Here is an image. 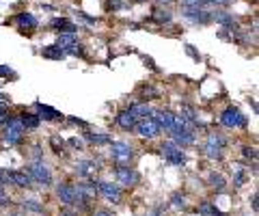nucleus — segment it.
<instances>
[{
	"label": "nucleus",
	"mask_w": 259,
	"mask_h": 216,
	"mask_svg": "<svg viewBox=\"0 0 259 216\" xmlns=\"http://www.w3.org/2000/svg\"><path fill=\"white\" fill-rule=\"evenodd\" d=\"M56 195L61 197L63 203L67 205H80V207H87V199L80 195V190L76 186H71V184H61L59 188H56Z\"/></svg>",
	"instance_id": "f257e3e1"
},
{
	"label": "nucleus",
	"mask_w": 259,
	"mask_h": 216,
	"mask_svg": "<svg viewBox=\"0 0 259 216\" xmlns=\"http://www.w3.org/2000/svg\"><path fill=\"white\" fill-rule=\"evenodd\" d=\"M28 175H30L32 182L41 184V186H50V184H52V173H50V169H48V166L41 162V160H35V162L28 166Z\"/></svg>",
	"instance_id": "f03ea898"
},
{
	"label": "nucleus",
	"mask_w": 259,
	"mask_h": 216,
	"mask_svg": "<svg viewBox=\"0 0 259 216\" xmlns=\"http://www.w3.org/2000/svg\"><path fill=\"white\" fill-rule=\"evenodd\" d=\"M22 139H24V125L20 123V119L5 121V143L7 145H18Z\"/></svg>",
	"instance_id": "7ed1b4c3"
},
{
	"label": "nucleus",
	"mask_w": 259,
	"mask_h": 216,
	"mask_svg": "<svg viewBox=\"0 0 259 216\" xmlns=\"http://www.w3.org/2000/svg\"><path fill=\"white\" fill-rule=\"evenodd\" d=\"M134 130L145 139H153V137H158L160 134V125L156 123V119L153 117H143V119H136Z\"/></svg>",
	"instance_id": "20e7f679"
},
{
	"label": "nucleus",
	"mask_w": 259,
	"mask_h": 216,
	"mask_svg": "<svg viewBox=\"0 0 259 216\" xmlns=\"http://www.w3.org/2000/svg\"><path fill=\"white\" fill-rule=\"evenodd\" d=\"M162 156H164L171 164H184L186 162V154L175 141H168V143L162 145Z\"/></svg>",
	"instance_id": "39448f33"
},
{
	"label": "nucleus",
	"mask_w": 259,
	"mask_h": 216,
	"mask_svg": "<svg viewBox=\"0 0 259 216\" xmlns=\"http://www.w3.org/2000/svg\"><path fill=\"white\" fill-rule=\"evenodd\" d=\"M221 123L225 127H242V125H246V117H242V113L238 108H225L223 110V115H221Z\"/></svg>",
	"instance_id": "423d86ee"
},
{
	"label": "nucleus",
	"mask_w": 259,
	"mask_h": 216,
	"mask_svg": "<svg viewBox=\"0 0 259 216\" xmlns=\"http://www.w3.org/2000/svg\"><path fill=\"white\" fill-rule=\"evenodd\" d=\"M223 149H225V139L221 137V134H209L207 141H205V154H207V158H212V160L223 158Z\"/></svg>",
	"instance_id": "0eeeda50"
},
{
	"label": "nucleus",
	"mask_w": 259,
	"mask_h": 216,
	"mask_svg": "<svg viewBox=\"0 0 259 216\" xmlns=\"http://www.w3.org/2000/svg\"><path fill=\"white\" fill-rule=\"evenodd\" d=\"M110 151H112V160H115V162H119L121 166L130 164V160H132V147H130L127 143H123V141L112 143Z\"/></svg>",
	"instance_id": "6e6552de"
},
{
	"label": "nucleus",
	"mask_w": 259,
	"mask_h": 216,
	"mask_svg": "<svg viewBox=\"0 0 259 216\" xmlns=\"http://www.w3.org/2000/svg\"><path fill=\"white\" fill-rule=\"evenodd\" d=\"M151 115L160 127H164L166 132H173V127H175V115L173 113H168V110H153Z\"/></svg>",
	"instance_id": "1a4fd4ad"
},
{
	"label": "nucleus",
	"mask_w": 259,
	"mask_h": 216,
	"mask_svg": "<svg viewBox=\"0 0 259 216\" xmlns=\"http://www.w3.org/2000/svg\"><path fill=\"white\" fill-rule=\"evenodd\" d=\"M117 180L121 186H134V184H139V173L134 169H127V166H119L117 169Z\"/></svg>",
	"instance_id": "9d476101"
},
{
	"label": "nucleus",
	"mask_w": 259,
	"mask_h": 216,
	"mask_svg": "<svg viewBox=\"0 0 259 216\" xmlns=\"http://www.w3.org/2000/svg\"><path fill=\"white\" fill-rule=\"evenodd\" d=\"M97 188H100V193L110 199L112 203H119L121 201V188L115 186V184H110V182H97Z\"/></svg>",
	"instance_id": "9b49d317"
},
{
	"label": "nucleus",
	"mask_w": 259,
	"mask_h": 216,
	"mask_svg": "<svg viewBox=\"0 0 259 216\" xmlns=\"http://www.w3.org/2000/svg\"><path fill=\"white\" fill-rule=\"evenodd\" d=\"M15 22H18V28L22 30V33L37 28V18L32 13H18L15 15Z\"/></svg>",
	"instance_id": "f8f14e48"
},
{
	"label": "nucleus",
	"mask_w": 259,
	"mask_h": 216,
	"mask_svg": "<svg viewBox=\"0 0 259 216\" xmlns=\"http://www.w3.org/2000/svg\"><path fill=\"white\" fill-rule=\"evenodd\" d=\"M50 26L54 30H59V33H78V26L74 22H69V20H65V18H54Z\"/></svg>",
	"instance_id": "ddd939ff"
},
{
	"label": "nucleus",
	"mask_w": 259,
	"mask_h": 216,
	"mask_svg": "<svg viewBox=\"0 0 259 216\" xmlns=\"http://www.w3.org/2000/svg\"><path fill=\"white\" fill-rule=\"evenodd\" d=\"M37 110H39V119H46V121H59V119H63L59 110L46 106V104H37Z\"/></svg>",
	"instance_id": "4468645a"
},
{
	"label": "nucleus",
	"mask_w": 259,
	"mask_h": 216,
	"mask_svg": "<svg viewBox=\"0 0 259 216\" xmlns=\"http://www.w3.org/2000/svg\"><path fill=\"white\" fill-rule=\"evenodd\" d=\"M9 182L15 184V186H22V188H30V184H32L30 175L20 173V171H9Z\"/></svg>",
	"instance_id": "2eb2a0df"
},
{
	"label": "nucleus",
	"mask_w": 259,
	"mask_h": 216,
	"mask_svg": "<svg viewBox=\"0 0 259 216\" xmlns=\"http://www.w3.org/2000/svg\"><path fill=\"white\" fill-rule=\"evenodd\" d=\"M117 123H119V127H123V130H132L136 119H134V115L130 113V110H121V113L117 115Z\"/></svg>",
	"instance_id": "dca6fc26"
},
{
	"label": "nucleus",
	"mask_w": 259,
	"mask_h": 216,
	"mask_svg": "<svg viewBox=\"0 0 259 216\" xmlns=\"http://www.w3.org/2000/svg\"><path fill=\"white\" fill-rule=\"evenodd\" d=\"M93 169H95L93 160H80V162H76V173L80 178H89V175L93 173Z\"/></svg>",
	"instance_id": "f3484780"
},
{
	"label": "nucleus",
	"mask_w": 259,
	"mask_h": 216,
	"mask_svg": "<svg viewBox=\"0 0 259 216\" xmlns=\"http://www.w3.org/2000/svg\"><path fill=\"white\" fill-rule=\"evenodd\" d=\"M127 110H130V113L134 115V119H143V117H149V115L153 113V110H151V108L147 106V104H132V106H130Z\"/></svg>",
	"instance_id": "a211bd4d"
},
{
	"label": "nucleus",
	"mask_w": 259,
	"mask_h": 216,
	"mask_svg": "<svg viewBox=\"0 0 259 216\" xmlns=\"http://www.w3.org/2000/svg\"><path fill=\"white\" fill-rule=\"evenodd\" d=\"M39 121H41V119H39L37 115H32V113H22L20 115V123L26 127V130H35V127L39 125Z\"/></svg>",
	"instance_id": "6ab92c4d"
},
{
	"label": "nucleus",
	"mask_w": 259,
	"mask_h": 216,
	"mask_svg": "<svg viewBox=\"0 0 259 216\" xmlns=\"http://www.w3.org/2000/svg\"><path fill=\"white\" fill-rule=\"evenodd\" d=\"M74 44H78L76 33H61L59 39H56V46H59L61 50H65V48H69V46H74Z\"/></svg>",
	"instance_id": "aec40b11"
},
{
	"label": "nucleus",
	"mask_w": 259,
	"mask_h": 216,
	"mask_svg": "<svg viewBox=\"0 0 259 216\" xmlns=\"http://www.w3.org/2000/svg\"><path fill=\"white\" fill-rule=\"evenodd\" d=\"M41 54H44V59H52V61H61L65 57V52L61 50L59 46H48V48L41 50Z\"/></svg>",
	"instance_id": "412c9836"
},
{
	"label": "nucleus",
	"mask_w": 259,
	"mask_h": 216,
	"mask_svg": "<svg viewBox=\"0 0 259 216\" xmlns=\"http://www.w3.org/2000/svg\"><path fill=\"white\" fill-rule=\"evenodd\" d=\"M95 186V184H78V190H80V195H82L84 199H87V201H89V199H93L95 195H97V190L93 188Z\"/></svg>",
	"instance_id": "4be33fe9"
},
{
	"label": "nucleus",
	"mask_w": 259,
	"mask_h": 216,
	"mask_svg": "<svg viewBox=\"0 0 259 216\" xmlns=\"http://www.w3.org/2000/svg\"><path fill=\"white\" fill-rule=\"evenodd\" d=\"M84 139L89 143H95V145H104V143H110V139L106 137V134H95V132H87Z\"/></svg>",
	"instance_id": "5701e85b"
},
{
	"label": "nucleus",
	"mask_w": 259,
	"mask_h": 216,
	"mask_svg": "<svg viewBox=\"0 0 259 216\" xmlns=\"http://www.w3.org/2000/svg\"><path fill=\"white\" fill-rule=\"evenodd\" d=\"M225 184H227V182H225V178H223L221 173H212V175H209V186H212V188L223 190Z\"/></svg>",
	"instance_id": "b1692460"
},
{
	"label": "nucleus",
	"mask_w": 259,
	"mask_h": 216,
	"mask_svg": "<svg viewBox=\"0 0 259 216\" xmlns=\"http://www.w3.org/2000/svg\"><path fill=\"white\" fill-rule=\"evenodd\" d=\"M199 214H205V216H221V212H218L216 207H214L212 203H207V201L199 205Z\"/></svg>",
	"instance_id": "393cba45"
},
{
	"label": "nucleus",
	"mask_w": 259,
	"mask_h": 216,
	"mask_svg": "<svg viewBox=\"0 0 259 216\" xmlns=\"http://www.w3.org/2000/svg\"><path fill=\"white\" fill-rule=\"evenodd\" d=\"M153 13H156L153 18H156L158 22H171V18H173V13L168 11V9H156Z\"/></svg>",
	"instance_id": "a878e982"
},
{
	"label": "nucleus",
	"mask_w": 259,
	"mask_h": 216,
	"mask_svg": "<svg viewBox=\"0 0 259 216\" xmlns=\"http://www.w3.org/2000/svg\"><path fill=\"white\" fill-rule=\"evenodd\" d=\"M63 145H65V143H63V139H59V137H52V149H54V154H63Z\"/></svg>",
	"instance_id": "bb28decb"
},
{
	"label": "nucleus",
	"mask_w": 259,
	"mask_h": 216,
	"mask_svg": "<svg viewBox=\"0 0 259 216\" xmlns=\"http://www.w3.org/2000/svg\"><path fill=\"white\" fill-rule=\"evenodd\" d=\"M24 210H30V212H44V205H39L37 201H24Z\"/></svg>",
	"instance_id": "cd10ccee"
},
{
	"label": "nucleus",
	"mask_w": 259,
	"mask_h": 216,
	"mask_svg": "<svg viewBox=\"0 0 259 216\" xmlns=\"http://www.w3.org/2000/svg\"><path fill=\"white\" fill-rule=\"evenodd\" d=\"M244 184V169H236V180H233V186H242Z\"/></svg>",
	"instance_id": "c85d7f7f"
},
{
	"label": "nucleus",
	"mask_w": 259,
	"mask_h": 216,
	"mask_svg": "<svg viewBox=\"0 0 259 216\" xmlns=\"http://www.w3.org/2000/svg\"><path fill=\"white\" fill-rule=\"evenodd\" d=\"M173 205L175 207H186V199L182 195H173Z\"/></svg>",
	"instance_id": "c756f323"
},
{
	"label": "nucleus",
	"mask_w": 259,
	"mask_h": 216,
	"mask_svg": "<svg viewBox=\"0 0 259 216\" xmlns=\"http://www.w3.org/2000/svg\"><path fill=\"white\" fill-rule=\"evenodd\" d=\"M0 205H9V197H7L3 184H0Z\"/></svg>",
	"instance_id": "7c9ffc66"
},
{
	"label": "nucleus",
	"mask_w": 259,
	"mask_h": 216,
	"mask_svg": "<svg viewBox=\"0 0 259 216\" xmlns=\"http://www.w3.org/2000/svg\"><path fill=\"white\" fill-rule=\"evenodd\" d=\"M0 184H11V182H9V171H3V169H0Z\"/></svg>",
	"instance_id": "2f4dec72"
},
{
	"label": "nucleus",
	"mask_w": 259,
	"mask_h": 216,
	"mask_svg": "<svg viewBox=\"0 0 259 216\" xmlns=\"http://www.w3.org/2000/svg\"><path fill=\"white\" fill-rule=\"evenodd\" d=\"M244 156H246V158H253V160L257 158V154H255L253 147H244Z\"/></svg>",
	"instance_id": "473e14b6"
},
{
	"label": "nucleus",
	"mask_w": 259,
	"mask_h": 216,
	"mask_svg": "<svg viewBox=\"0 0 259 216\" xmlns=\"http://www.w3.org/2000/svg\"><path fill=\"white\" fill-rule=\"evenodd\" d=\"M108 7H110V9H121V7H123V3H121V0H110Z\"/></svg>",
	"instance_id": "72a5a7b5"
},
{
	"label": "nucleus",
	"mask_w": 259,
	"mask_h": 216,
	"mask_svg": "<svg viewBox=\"0 0 259 216\" xmlns=\"http://www.w3.org/2000/svg\"><path fill=\"white\" fill-rule=\"evenodd\" d=\"M207 3L209 5H229L231 0H207Z\"/></svg>",
	"instance_id": "f704fd0d"
},
{
	"label": "nucleus",
	"mask_w": 259,
	"mask_h": 216,
	"mask_svg": "<svg viewBox=\"0 0 259 216\" xmlns=\"http://www.w3.org/2000/svg\"><path fill=\"white\" fill-rule=\"evenodd\" d=\"M0 76H11V69H9V67H3V65H0Z\"/></svg>",
	"instance_id": "c9c22d12"
},
{
	"label": "nucleus",
	"mask_w": 259,
	"mask_h": 216,
	"mask_svg": "<svg viewBox=\"0 0 259 216\" xmlns=\"http://www.w3.org/2000/svg\"><path fill=\"white\" fill-rule=\"evenodd\" d=\"M95 216H112V214H110V212H106V210H102V212H97Z\"/></svg>",
	"instance_id": "e433bc0d"
},
{
	"label": "nucleus",
	"mask_w": 259,
	"mask_h": 216,
	"mask_svg": "<svg viewBox=\"0 0 259 216\" xmlns=\"http://www.w3.org/2000/svg\"><path fill=\"white\" fill-rule=\"evenodd\" d=\"M160 5H168V3H173V0H158Z\"/></svg>",
	"instance_id": "4c0bfd02"
},
{
	"label": "nucleus",
	"mask_w": 259,
	"mask_h": 216,
	"mask_svg": "<svg viewBox=\"0 0 259 216\" xmlns=\"http://www.w3.org/2000/svg\"><path fill=\"white\" fill-rule=\"evenodd\" d=\"M0 113H5V102H0Z\"/></svg>",
	"instance_id": "58836bf2"
},
{
	"label": "nucleus",
	"mask_w": 259,
	"mask_h": 216,
	"mask_svg": "<svg viewBox=\"0 0 259 216\" xmlns=\"http://www.w3.org/2000/svg\"><path fill=\"white\" fill-rule=\"evenodd\" d=\"M134 3H145V0H134Z\"/></svg>",
	"instance_id": "ea45409f"
},
{
	"label": "nucleus",
	"mask_w": 259,
	"mask_h": 216,
	"mask_svg": "<svg viewBox=\"0 0 259 216\" xmlns=\"http://www.w3.org/2000/svg\"><path fill=\"white\" fill-rule=\"evenodd\" d=\"M221 216H223V214H221Z\"/></svg>",
	"instance_id": "a19ab883"
}]
</instances>
